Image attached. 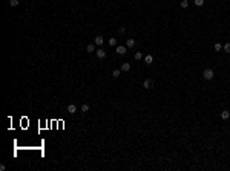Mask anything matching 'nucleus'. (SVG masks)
<instances>
[{
    "label": "nucleus",
    "instance_id": "f257e3e1",
    "mask_svg": "<svg viewBox=\"0 0 230 171\" xmlns=\"http://www.w3.org/2000/svg\"><path fill=\"white\" fill-rule=\"evenodd\" d=\"M213 76H215V72H213L212 69H206V70L203 72V78H204V79H212Z\"/></svg>",
    "mask_w": 230,
    "mask_h": 171
},
{
    "label": "nucleus",
    "instance_id": "f03ea898",
    "mask_svg": "<svg viewBox=\"0 0 230 171\" xmlns=\"http://www.w3.org/2000/svg\"><path fill=\"white\" fill-rule=\"evenodd\" d=\"M126 50H127V46H117L115 52L118 54V55H124V54H126Z\"/></svg>",
    "mask_w": 230,
    "mask_h": 171
},
{
    "label": "nucleus",
    "instance_id": "7ed1b4c3",
    "mask_svg": "<svg viewBox=\"0 0 230 171\" xmlns=\"http://www.w3.org/2000/svg\"><path fill=\"white\" fill-rule=\"evenodd\" d=\"M66 110H68V113L74 115V113L77 112V107H75V104H69V105H68V108H66Z\"/></svg>",
    "mask_w": 230,
    "mask_h": 171
},
{
    "label": "nucleus",
    "instance_id": "20e7f679",
    "mask_svg": "<svg viewBox=\"0 0 230 171\" xmlns=\"http://www.w3.org/2000/svg\"><path fill=\"white\" fill-rule=\"evenodd\" d=\"M152 84H153V81L152 79H144V83H143V87L144 89H150Z\"/></svg>",
    "mask_w": 230,
    "mask_h": 171
},
{
    "label": "nucleus",
    "instance_id": "39448f33",
    "mask_svg": "<svg viewBox=\"0 0 230 171\" xmlns=\"http://www.w3.org/2000/svg\"><path fill=\"white\" fill-rule=\"evenodd\" d=\"M103 43H104V38H103L101 35H98V37H95V44H97V46H101Z\"/></svg>",
    "mask_w": 230,
    "mask_h": 171
},
{
    "label": "nucleus",
    "instance_id": "423d86ee",
    "mask_svg": "<svg viewBox=\"0 0 230 171\" xmlns=\"http://www.w3.org/2000/svg\"><path fill=\"white\" fill-rule=\"evenodd\" d=\"M97 57H98L100 60H101V58H104V57H106V52H104L103 49H98V50H97Z\"/></svg>",
    "mask_w": 230,
    "mask_h": 171
},
{
    "label": "nucleus",
    "instance_id": "0eeeda50",
    "mask_svg": "<svg viewBox=\"0 0 230 171\" xmlns=\"http://www.w3.org/2000/svg\"><path fill=\"white\" fill-rule=\"evenodd\" d=\"M126 46H127V47H134L135 46V40H134V38H129V40L126 41Z\"/></svg>",
    "mask_w": 230,
    "mask_h": 171
},
{
    "label": "nucleus",
    "instance_id": "6e6552de",
    "mask_svg": "<svg viewBox=\"0 0 230 171\" xmlns=\"http://www.w3.org/2000/svg\"><path fill=\"white\" fill-rule=\"evenodd\" d=\"M121 70H123V72H129V70H131V64H129V63H124L121 66Z\"/></svg>",
    "mask_w": 230,
    "mask_h": 171
},
{
    "label": "nucleus",
    "instance_id": "1a4fd4ad",
    "mask_svg": "<svg viewBox=\"0 0 230 171\" xmlns=\"http://www.w3.org/2000/svg\"><path fill=\"white\" fill-rule=\"evenodd\" d=\"M152 61H153L152 55H146V57H144V63H146V64H152Z\"/></svg>",
    "mask_w": 230,
    "mask_h": 171
},
{
    "label": "nucleus",
    "instance_id": "9d476101",
    "mask_svg": "<svg viewBox=\"0 0 230 171\" xmlns=\"http://www.w3.org/2000/svg\"><path fill=\"white\" fill-rule=\"evenodd\" d=\"M221 118H222V119H229V118H230V112H229V110H224V112L221 113Z\"/></svg>",
    "mask_w": 230,
    "mask_h": 171
},
{
    "label": "nucleus",
    "instance_id": "9b49d317",
    "mask_svg": "<svg viewBox=\"0 0 230 171\" xmlns=\"http://www.w3.org/2000/svg\"><path fill=\"white\" fill-rule=\"evenodd\" d=\"M86 50H87V52H94V50H95V44H87Z\"/></svg>",
    "mask_w": 230,
    "mask_h": 171
},
{
    "label": "nucleus",
    "instance_id": "f8f14e48",
    "mask_svg": "<svg viewBox=\"0 0 230 171\" xmlns=\"http://www.w3.org/2000/svg\"><path fill=\"white\" fill-rule=\"evenodd\" d=\"M213 49H215L216 52H219V50H222V46L219 43H215V44H213Z\"/></svg>",
    "mask_w": 230,
    "mask_h": 171
},
{
    "label": "nucleus",
    "instance_id": "ddd939ff",
    "mask_svg": "<svg viewBox=\"0 0 230 171\" xmlns=\"http://www.w3.org/2000/svg\"><path fill=\"white\" fill-rule=\"evenodd\" d=\"M120 73H121V72H120V69H115L114 72H112V76H114V78H118Z\"/></svg>",
    "mask_w": 230,
    "mask_h": 171
},
{
    "label": "nucleus",
    "instance_id": "4468645a",
    "mask_svg": "<svg viewBox=\"0 0 230 171\" xmlns=\"http://www.w3.org/2000/svg\"><path fill=\"white\" fill-rule=\"evenodd\" d=\"M187 6H189V2H187V0H181V8L186 9Z\"/></svg>",
    "mask_w": 230,
    "mask_h": 171
},
{
    "label": "nucleus",
    "instance_id": "2eb2a0df",
    "mask_svg": "<svg viewBox=\"0 0 230 171\" xmlns=\"http://www.w3.org/2000/svg\"><path fill=\"white\" fill-rule=\"evenodd\" d=\"M81 112H83V113L89 112V105H87V104H83V105H81Z\"/></svg>",
    "mask_w": 230,
    "mask_h": 171
},
{
    "label": "nucleus",
    "instance_id": "dca6fc26",
    "mask_svg": "<svg viewBox=\"0 0 230 171\" xmlns=\"http://www.w3.org/2000/svg\"><path fill=\"white\" fill-rule=\"evenodd\" d=\"M109 44H111V46H117V38H111V40H109Z\"/></svg>",
    "mask_w": 230,
    "mask_h": 171
},
{
    "label": "nucleus",
    "instance_id": "f3484780",
    "mask_svg": "<svg viewBox=\"0 0 230 171\" xmlns=\"http://www.w3.org/2000/svg\"><path fill=\"white\" fill-rule=\"evenodd\" d=\"M9 5H11V6H17L18 5V0H9Z\"/></svg>",
    "mask_w": 230,
    "mask_h": 171
},
{
    "label": "nucleus",
    "instance_id": "a211bd4d",
    "mask_svg": "<svg viewBox=\"0 0 230 171\" xmlns=\"http://www.w3.org/2000/svg\"><path fill=\"white\" fill-rule=\"evenodd\" d=\"M222 49H224V50H225L227 54H230V43H227V44H225L224 47H222Z\"/></svg>",
    "mask_w": 230,
    "mask_h": 171
},
{
    "label": "nucleus",
    "instance_id": "6ab92c4d",
    "mask_svg": "<svg viewBox=\"0 0 230 171\" xmlns=\"http://www.w3.org/2000/svg\"><path fill=\"white\" fill-rule=\"evenodd\" d=\"M141 58H143V54H141V52H137V54H135V60H141Z\"/></svg>",
    "mask_w": 230,
    "mask_h": 171
},
{
    "label": "nucleus",
    "instance_id": "aec40b11",
    "mask_svg": "<svg viewBox=\"0 0 230 171\" xmlns=\"http://www.w3.org/2000/svg\"><path fill=\"white\" fill-rule=\"evenodd\" d=\"M195 5L196 6H203L204 5V0H195Z\"/></svg>",
    "mask_w": 230,
    "mask_h": 171
}]
</instances>
